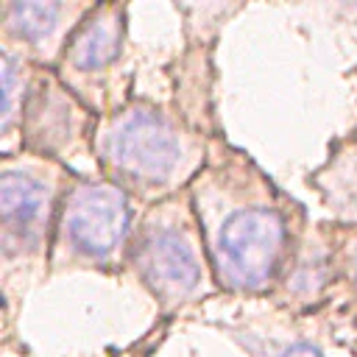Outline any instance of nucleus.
<instances>
[{
    "mask_svg": "<svg viewBox=\"0 0 357 357\" xmlns=\"http://www.w3.org/2000/svg\"><path fill=\"white\" fill-rule=\"evenodd\" d=\"M64 11L67 6L61 3H11L6 6V20L20 39L31 42L33 47H42L59 31Z\"/></svg>",
    "mask_w": 357,
    "mask_h": 357,
    "instance_id": "obj_7",
    "label": "nucleus"
},
{
    "mask_svg": "<svg viewBox=\"0 0 357 357\" xmlns=\"http://www.w3.org/2000/svg\"><path fill=\"white\" fill-rule=\"evenodd\" d=\"M282 357H321V351H318V349H312L310 343H296V346L284 349V354H282Z\"/></svg>",
    "mask_w": 357,
    "mask_h": 357,
    "instance_id": "obj_8",
    "label": "nucleus"
},
{
    "mask_svg": "<svg viewBox=\"0 0 357 357\" xmlns=\"http://www.w3.org/2000/svg\"><path fill=\"white\" fill-rule=\"evenodd\" d=\"M209 251L220 279L234 290H257L273 279L287 245L284 215L262 201L229 209L206 223Z\"/></svg>",
    "mask_w": 357,
    "mask_h": 357,
    "instance_id": "obj_2",
    "label": "nucleus"
},
{
    "mask_svg": "<svg viewBox=\"0 0 357 357\" xmlns=\"http://www.w3.org/2000/svg\"><path fill=\"white\" fill-rule=\"evenodd\" d=\"M128 234V201L117 184L78 181L61 201L59 237L84 259L112 257Z\"/></svg>",
    "mask_w": 357,
    "mask_h": 357,
    "instance_id": "obj_3",
    "label": "nucleus"
},
{
    "mask_svg": "<svg viewBox=\"0 0 357 357\" xmlns=\"http://www.w3.org/2000/svg\"><path fill=\"white\" fill-rule=\"evenodd\" d=\"M100 156L106 170L139 190L173 187L190 167V137L173 120L153 109H126L100 131Z\"/></svg>",
    "mask_w": 357,
    "mask_h": 357,
    "instance_id": "obj_1",
    "label": "nucleus"
},
{
    "mask_svg": "<svg viewBox=\"0 0 357 357\" xmlns=\"http://www.w3.org/2000/svg\"><path fill=\"white\" fill-rule=\"evenodd\" d=\"M53 201V187L42 181L39 173L8 167L0 181V218L6 245H28L42 237L47 212Z\"/></svg>",
    "mask_w": 357,
    "mask_h": 357,
    "instance_id": "obj_5",
    "label": "nucleus"
},
{
    "mask_svg": "<svg viewBox=\"0 0 357 357\" xmlns=\"http://www.w3.org/2000/svg\"><path fill=\"white\" fill-rule=\"evenodd\" d=\"M134 262L148 287L165 301H181L201 284V254L190 229L170 218H153L142 226Z\"/></svg>",
    "mask_w": 357,
    "mask_h": 357,
    "instance_id": "obj_4",
    "label": "nucleus"
},
{
    "mask_svg": "<svg viewBox=\"0 0 357 357\" xmlns=\"http://www.w3.org/2000/svg\"><path fill=\"white\" fill-rule=\"evenodd\" d=\"M123 42V11L117 6H98L75 31L70 42V67L78 73H98L109 67Z\"/></svg>",
    "mask_w": 357,
    "mask_h": 357,
    "instance_id": "obj_6",
    "label": "nucleus"
},
{
    "mask_svg": "<svg viewBox=\"0 0 357 357\" xmlns=\"http://www.w3.org/2000/svg\"><path fill=\"white\" fill-rule=\"evenodd\" d=\"M351 276H354V284H357V251H354V259H351Z\"/></svg>",
    "mask_w": 357,
    "mask_h": 357,
    "instance_id": "obj_9",
    "label": "nucleus"
}]
</instances>
